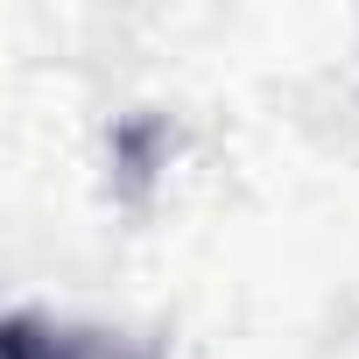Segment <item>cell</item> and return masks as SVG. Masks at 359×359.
<instances>
[{
	"label": "cell",
	"instance_id": "obj_1",
	"mask_svg": "<svg viewBox=\"0 0 359 359\" xmlns=\"http://www.w3.org/2000/svg\"><path fill=\"white\" fill-rule=\"evenodd\" d=\"M0 352H8V359H120L113 345H99L85 331H43L36 317H15L8 338H0Z\"/></svg>",
	"mask_w": 359,
	"mask_h": 359
}]
</instances>
